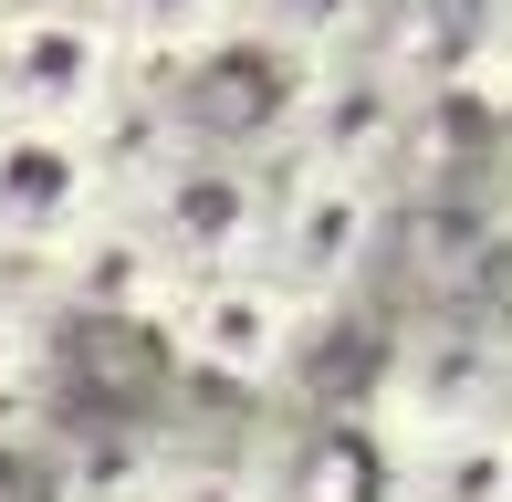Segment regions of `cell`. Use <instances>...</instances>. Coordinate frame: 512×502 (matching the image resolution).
<instances>
[{"mask_svg":"<svg viewBox=\"0 0 512 502\" xmlns=\"http://www.w3.org/2000/svg\"><path fill=\"white\" fill-rule=\"evenodd\" d=\"M115 210L147 231L157 272L178 283H209V272H241L262 262V231H272V168L251 147H189L178 136L168 157H157V178L136 199H115Z\"/></svg>","mask_w":512,"mask_h":502,"instance_id":"1","label":"cell"},{"mask_svg":"<svg viewBox=\"0 0 512 502\" xmlns=\"http://www.w3.org/2000/svg\"><path fill=\"white\" fill-rule=\"evenodd\" d=\"M105 210H115L105 126L0 116V262H42V272H53Z\"/></svg>","mask_w":512,"mask_h":502,"instance_id":"2","label":"cell"},{"mask_svg":"<svg viewBox=\"0 0 512 502\" xmlns=\"http://www.w3.org/2000/svg\"><path fill=\"white\" fill-rule=\"evenodd\" d=\"M126 42L105 11H0V116L105 126L126 95Z\"/></svg>","mask_w":512,"mask_h":502,"instance_id":"3","label":"cell"},{"mask_svg":"<svg viewBox=\"0 0 512 502\" xmlns=\"http://www.w3.org/2000/svg\"><path fill=\"white\" fill-rule=\"evenodd\" d=\"M366 241H377V178L366 168H314V157H283V168H272L262 272L293 304H324V293L366 262Z\"/></svg>","mask_w":512,"mask_h":502,"instance_id":"4","label":"cell"},{"mask_svg":"<svg viewBox=\"0 0 512 502\" xmlns=\"http://www.w3.org/2000/svg\"><path fill=\"white\" fill-rule=\"evenodd\" d=\"M157 325H168L178 356L209 367V377H272L293 356V335H304V304H293L262 262H241V272H209V283H178L168 304H157Z\"/></svg>","mask_w":512,"mask_h":502,"instance_id":"5","label":"cell"},{"mask_svg":"<svg viewBox=\"0 0 512 502\" xmlns=\"http://www.w3.org/2000/svg\"><path fill=\"white\" fill-rule=\"evenodd\" d=\"M115 42H126V63H147V74H168L178 53H199V42H220L230 21H241V0H105Z\"/></svg>","mask_w":512,"mask_h":502,"instance_id":"6","label":"cell"},{"mask_svg":"<svg viewBox=\"0 0 512 502\" xmlns=\"http://www.w3.org/2000/svg\"><path fill=\"white\" fill-rule=\"evenodd\" d=\"M366 21H377V0H241V32L283 42V53L304 63H335L366 42Z\"/></svg>","mask_w":512,"mask_h":502,"instance_id":"7","label":"cell"},{"mask_svg":"<svg viewBox=\"0 0 512 502\" xmlns=\"http://www.w3.org/2000/svg\"><path fill=\"white\" fill-rule=\"evenodd\" d=\"M136 502H272V482L251 461H147Z\"/></svg>","mask_w":512,"mask_h":502,"instance_id":"8","label":"cell"},{"mask_svg":"<svg viewBox=\"0 0 512 502\" xmlns=\"http://www.w3.org/2000/svg\"><path fill=\"white\" fill-rule=\"evenodd\" d=\"M32 367H42V314L11 293V262H0V408L32 387Z\"/></svg>","mask_w":512,"mask_h":502,"instance_id":"9","label":"cell"},{"mask_svg":"<svg viewBox=\"0 0 512 502\" xmlns=\"http://www.w3.org/2000/svg\"><path fill=\"white\" fill-rule=\"evenodd\" d=\"M0 11H105V0H0Z\"/></svg>","mask_w":512,"mask_h":502,"instance_id":"10","label":"cell"}]
</instances>
